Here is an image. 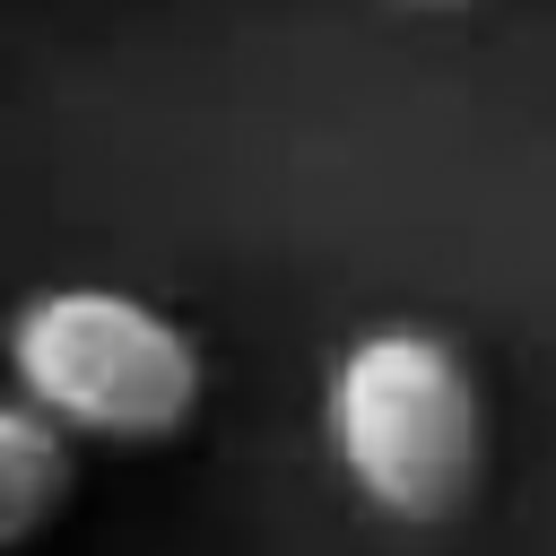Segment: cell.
Here are the masks:
<instances>
[{"label": "cell", "instance_id": "obj_1", "mask_svg": "<svg viewBox=\"0 0 556 556\" xmlns=\"http://www.w3.org/2000/svg\"><path fill=\"white\" fill-rule=\"evenodd\" d=\"M321 434L365 513L400 530H443L486 478V391L452 330L374 321L330 356Z\"/></svg>", "mask_w": 556, "mask_h": 556}, {"label": "cell", "instance_id": "obj_2", "mask_svg": "<svg viewBox=\"0 0 556 556\" xmlns=\"http://www.w3.org/2000/svg\"><path fill=\"white\" fill-rule=\"evenodd\" d=\"M9 391H26L61 434L104 452H156L191 434L208 400V348L191 321L130 287H43L9 313Z\"/></svg>", "mask_w": 556, "mask_h": 556}, {"label": "cell", "instance_id": "obj_3", "mask_svg": "<svg viewBox=\"0 0 556 556\" xmlns=\"http://www.w3.org/2000/svg\"><path fill=\"white\" fill-rule=\"evenodd\" d=\"M78 495V434H61L26 391L0 400V556L35 547Z\"/></svg>", "mask_w": 556, "mask_h": 556}, {"label": "cell", "instance_id": "obj_4", "mask_svg": "<svg viewBox=\"0 0 556 556\" xmlns=\"http://www.w3.org/2000/svg\"><path fill=\"white\" fill-rule=\"evenodd\" d=\"M391 9H417V17H460L469 0H391Z\"/></svg>", "mask_w": 556, "mask_h": 556}]
</instances>
